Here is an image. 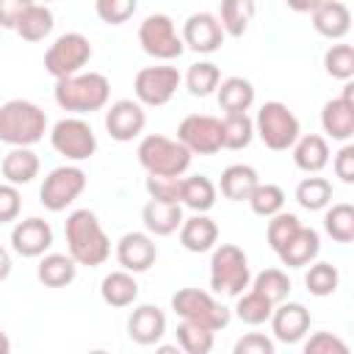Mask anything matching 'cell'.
I'll list each match as a JSON object with an SVG mask.
<instances>
[{"label": "cell", "mask_w": 354, "mask_h": 354, "mask_svg": "<svg viewBox=\"0 0 354 354\" xmlns=\"http://www.w3.org/2000/svg\"><path fill=\"white\" fill-rule=\"evenodd\" d=\"M252 17H254V3L252 0H224L216 19H218V25L227 36L238 39V36L246 33Z\"/></svg>", "instance_id": "d6a6232c"}, {"label": "cell", "mask_w": 354, "mask_h": 354, "mask_svg": "<svg viewBox=\"0 0 354 354\" xmlns=\"http://www.w3.org/2000/svg\"><path fill=\"white\" fill-rule=\"evenodd\" d=\"M232 354H277L274 351V340L263 332H246L243 337L235 340Z\"/></svg>", "instance_id": "c3c4849f"}, {"label": "cell", "mask_w": 354, "mask_h": 354, "mask_svg": "<svg viewBox=\"0 0 354 354\" xmlns=\"http://www.w3.org/2000/svg\"><path fill=\"white\" fill-rule=\"evenodd\" d=\"M180 205H185L194 213H207L216 205V185L205 174L180 177Z\"/></svg>", "instance_id": "f1b7e54d"}, {"label": "cell", "mask_w": 354, "mask_h": 354, "mask_svg": "<svg viewBox=\"0 0 354 354\" xmlns=\"http://www.w3.org/2000/svg\"><path fill=\"white\" fill-rule=\"evenodd\" d=\"M271 313H274V304H271L266 296H260L257 290H246V293L238 296L235 315H238L243 324L260 326V324H266V321L271 318Z\"/></svg>", "instance_id": "ab89813d"}, {"label": "cell", "mask_w": 354, "mask_h": 354, "mask_svg": "<svg viewBox=\"0 0 354 354\" xmlns=\"http://www.w3.org/2000/svg\"><path fill=\"white\" fill-rule=\"evenodd\" d=\"M177 141L191 155H216L218 149H224V141H221V119L207 116V113H191V116H185L180 122Z\"/></svg>", "instance_id": "4fadbf2b"}, {"label": "cell", "mask_w": 354, "mask_h": 354, "mask_svg": "<svg viewBox=\"0 0 354 354\" xmlns=\"http://www.w3.org/2000/svg\"><path fill=\"white\" fill-rule=\"evenodd\" d=\"M64 235H66V249H69V257L77 263V266H102L111 254V241L100 224V218L94 216V210L88 207H80V210H72L64 221Z\"/></svg>", "instance_id": "6da1fadb"}, {"label": "cell", "mask_w": 354, "mask_h": 354, "mask_svg": "<svg viewBox=\"0 0 354 354\" xmlns=\"http://www.w3.org/2000/svg\"><path fill=\"white\" fill-rule=\"evenodd\" d=\"M301 227V221H299V216H293V213H277V216H271L268 218V230H266V238H268V246L274 249V252H279L293 235H296V230Z\"/></svg>", "instance_id": "ee69618b"}, {"label": "cell", "mask_w": 354, "mask_h": 354, "mask_svg": "<svg viewBox=\"0 0 354 354\" xmlns=\"http://www.w3.org/2000/svg\"><path fill=\"white\" fill-rule=\"evenodd\" d=\"M19 207H22V196H19L17 185L0 183V224L14 221L19 216Z\"/></svg>", "instance_id": "681fc988"}, {"label": "cell", "mask_w": 354, "mask_h": 354, "mask_svg": "<svg viewBox=\"0 0 354 354\" xmlns=\"http://www.w3.org/2000/svg\"><path fill=\"white\" fill-rule=\"evenodd\" d=\"M144 127H147V113H144V105H138L136 100H116L105 111V130L119 144L138 138Z\"/></svg>", "instance_id": "5bb4252c"}, {"label": "cell", "mask_w": 354, "mask_h": 354, "mask_svg": "<svg viewBox=\"0 0 354 354\" xmlns=\"http://www.w3.org/2000/svg\"><path fill=\"white\" fill-rule=\"evenodd\" d=\"M293 163H296V169H301L307 174H318L329 163V144H326V138L318 136V133L299 136V141L293 144Z\"/></svg>", "instance_id": "484cf974"}, {"label": "cell", "mask_w": 354, "mask_h": 354, "mask_svg": "<svg viewBox=\"0 0 354 354\" xmlns=\"http://www.w3.org/2000/svg\"><path fill=\"white\" fill-rule=\"evenodd\" d=\"M304 285H307V290L313 296H332L337 290V285H340V274H337V268L332 263H324L321 260V263H313L307 268Z\"/></svg>", "instance_id": "60d3db41"}, {"label": "cell", "mask_w": 354, "mask_h": 354, "mask_svg": "<svg viewBox=\"0 0 354 354\" xmlns=\"http://www.w3.org/2000/svg\"><path fill=\"white\" fill-rule=\"evenodd\" d=\"M39 166H41L39 155L30 147H14V149L6 152V158L0 163V171H3L8 185H25L39 174Z\"/></svg>", "instance_id": "4316f807"}, {"label": "cell", "mask_w": 354, "mask_h": 354, "mask_svg": "<svg viewBox=\"0 0 354 354\" xmlns=\"http://www.w3.org/2000/svg\"><path fill=\"white\" fill-rule=\"evenodd\" d=\"M321 127L335 141H348L354 136V83L351 80L343 86L340 97L324 102Z\"/></svg>", "instance_id": "9a60e30c"}, {"label": "cell", "mask_w": 354, "mask_h": 354, "mask_svg": "<svg viewBox=\"0 0 354 354\" xmlns=\"http://www.w3.org/2000/svg\"><path fill=\"white\" fill-rule=\"evenodd\" d=\"M271 332L282 343H299L310 332V310L299 301H282L271 313Z\"/></svg>", "instance_id": "d6986e66"}, {"label": "cell", "mask_w": 354, "mask_h": 354, "mask_svg": "<svg viewBox=\"0 0 354 354\" xmlns=\"http://www.w3.org/2000/svg\"><path fill=\"white\" fill-rule=\"evenodd\" d=\"M88 354H108V351H102V348H94V351H88Z\"/></svg>", "instance_id": "9f6ffc18"}, {"label": "cell", "mask_w": 354, "mask_h": 354, "mask_svg": "<svg viewBox=\"0 0 354 354\" xmlns=\"http://www.w3.org/2000/svg\"><path fill=\"white\" fill-rule=\"evenodd\" d=\"M127 335L138 346H152L166 335V315L155 304H141L127 318Z\"/></svg>", "instance_id": "44dd1931"}, {"label": "cell", "mask_w": 354, "mask_h": 354, "mask_svg": "<svg viewBox=\"0 0 354 354\" xmlns=\"http://www.w3.org/2000/svg\"><path fill=\"white\" fill-rule=\"evenodd\" d=\"M91 58V41L83 36V33H61L50 50L44 53V69L55 77V80H64V77H72V75H80V69L88 64Z\"/></svg>", "instance_id": "ba28073f"}, {"label": "cell", "mask_w": 354, "mask_h": 354, "mask_svg": "<svg viewBox=\"0 0 354 354\" xmlns=\"http://www.w3.org/2000/svg\"><path fill=\"white\" fill-rule=\"evenodd\" d=\"M307 8H310L315 33H321L326 39H343L351 30V11H348L346 3H340V0H318V3H310Z\"/></svg>", "instance_id": "ffe728a7"}, {"label": "cell", "mask_w": 354, "mask_h": 354, "mask_svg": "<svg viewBox=\"0 0 354 354\" xmlns=\"http://www.w3.org/2000/svg\"><path fill=\"white\" fill-rule=\"evenodd\" d=\"M11 246L22 257H41L53 246V227H50V221L39 218V216L17 221L14 230H11Z\"/></svg>", "instance_id": "e0dca14e"}, {"label": "cell", "mask_w": 354, "mask_h": 354, "mask_svg": "<svg viewBox=\"0 0 354 354\" xmlns=\"http://www.w3.org/2000/svg\"><path fill=\"white\" fill-rule=\"evenodd\" d=\"M183 47L194 50V53H216L224 41V30L216 19V14L210 11H196L183 22Z\"/></svg>", "instance_id": "2e32d148"}, {"label": "cell", "mask_w": 354, "mask_h": 354, "mask_svg": "<svg viewBox=\"0 0 354 354\" xmlns=\"http://www.w3.org/2000/svg\"><path fill=\"white\" fill-rule=\"evenodd\" d=\"M216 91H218V105L224 113H246L254 102V86L238 75L224 77Z\"/></svg>", "instance_id": "f546056e"}, {"label": "cell", "mask_w": 354, "mask_h": 354, "mask_svg": "<svg viewBox=\"0 0 354 354\" xmlns=\"http://www.w3.org/2000/svg\"><path fill=\"white\" fill-rule=\"evenodd\" d=\"M324 230L332 241L337 243H351L354 241V207L348 202H337L326 210L324 216Z\"/></svg>", "instance_id": "d590c367"}, {"label": "cell", "mask_w": 354, "mask_h": 354, "mask_svg": "<svg viewBox=\"0 0 354 354\" xmlns=\"http://www.w3.org/2000/svg\"><path fill=\"white\" fill-rule=\"evenodd\" d=\"M218 83H221V72H218V66L210 64V61H196V64H191L188 72H185V86H188V91H191L194 97H207V94H213V91L218 88Z\"/></svg>", "instance_id": "74e56055"}, {"label": "cell", "mask_w": 354, "mask_h": 354, "mask_svg": "<svg viewBox=\"0 0 354 354\" xmlns=\"http://www.w3.org/2000/svg\"><path fill=\"white\" fill-rule=\"evenodd\" d=\"M213 340H216V332H210V329H202V326H194L185 321L177 326V346L183 354H210Z\"/></svg>", "instance_id": "b9f144b4"}, {"label": "cell", "mask_w": 354, "mask_h": 354, "mask_svg": "<svg viewBox=\"0 0 354 354\" xmlns=\"http://www.w3.org/2000/svg\"><path fill=\"white\" fill-rule=\"evenodd\" d=\"M254 138V122L249 113H224L221 119V141L224 149H246Z\"/></svg>", "instance_id": "836d02e7"}, {"label": "cell", "mask_w": 354, "mask_h": 354, "mask_svg": "<svg viewBox=\"0 0 354 354\" xmlns=\"http://www.w3.org/2000/svg\"><path fill=\"white\" fill-rule=\"evenodd\" d=\"M116 260L122 271L127 274H141L158 260V246L147 232H124L116 243Z\"/></svg>", "instance_id": "ac0fdd59"}, {"label": "cell", "mask_w": 354, "mask_h": 354, "mask_svg": "<svg viewBox=\"0 0 354 354\" xmlns=\"http://www.w3.org/2000/svg\"><path fill=\"white\" fill-rule=\"evenodd\" d=\"M83 191H86V171L80 166H58L44 177V183L39 188V202L50 213H61Z\"/></svg>", "instance_id": "8fae6325"}, {"label": "cell", "mask_w": 354, "mask_h": 354, "mask_svg": "<svg viewBox=\"0 0 354 354\" xmlns=\"http://www.w3.org/2000/svg\"><path fill=\"white\" fill-rule=\"evenodd\" d=\"M301 354H351V348L346 346L343 337H337L335 332H313L304 340Z\"/></svg>", "instance_id": "f6af8a7d"}, {"label": "cell", "mask_w": 354, "mask_h": 354, "mask_svg": "<svg viewBox=\"0 0 354 354\" xmlns=\"http://www.w3.org/2000/svg\"><path fill=\"white\" fill-rule=\"evenodd\" d=\"M138 44L147 55L158 58V61H171L183 55V39L171 22L169 14H149L144 17V22L138 25Z\"/></svg>", "instance_id": "9c48e42d"}, {"label": "cell", "mask_w": 354, "mask_h": 354, "mask_svg": "<svg viewBox=\"0 0 354 354\" xmlns=\"http://www.w3.org/2000/svg\"><path fill=\"white\" fill-rule=\"evenodd\" d=\"M171 310L185 324H194V326H202V329H210V332L224 329L232 318V313L221 301H216L213 293L199 290V288H180L171 296Z\"/></svg>", "instance_id": "8992f818"}, {"label": "cell", "mask_w": 354, "mask_h": 354, "mask_svg": "<svg viewBox=\"0 0 354 354\" xmlns=\"http://www.w3.org/2000/svg\"><path fill=\"white\" fill-rule=\"evenodd\" d=\"M252 122H254V133L260 136V141L274 152L290 149L299 141V133H301L296 113L285 102H277V100L263 102Z\"/></svg>", "instance_id": "52a82bcc"}, {"label": "cell", "mask_w": 354, "mask_h": 354, "mask_svg": "<svg viewBox=\"0 0 354 354\" xmlns=\"http://www.w3.org/2000/svg\"><path fill=\"white\" fill-rule=\"evenodd\" d=\"M47 133V113L30 100H8L0 105V141L14 147H33Z\"/></svg>", "instance_id": "7a4b0ae2"}, {"label": "cell", "mask_w": 354, "mask_h": 354, "mask_svg": "<svg viewBox=\"0 0 354 354\" xmlns=\"http://www.w3.org/2000/svg\"><path fill=\"white\" fill-rule=\"evenodd\" d=\"M318 252H321V238H318V232L313 230V227H299L296 230V235L277 252V257H279V263L282 266H288V268H304V266H310L315 257H318Z\"/></svg>", "instance_id": "7402d4cb"}, {"label": "cell", "mask_w": 354, "mask_h": 354, "mask_svg": "<svg viewBox=\"0 0 354 354\" xmlns=\"http://www.w3.org/2000/svg\"><path fill=\"white\" fill-rule=\"evenodd\" d=\"M50 144L66 160H86L97 152V136L91 124L80 116H66L55 122L50 130Z\"/></svg>", "instance_id": "30bf717a"}, {"label": "cell", "mask_w": 354, "mask_h": 354, "mask_svg": "<svg viewBox=\"0 0 354 354\" xmlns=\"http://www.w3.org/2000/svg\"><path fill=\"white\" fill-rule=\"evenodd\" d=\"M28 3H30V0H0V28L14 30L19 14L25 11Z\"/></svg>", "instance_id": "816d5d0a"}, {"label": "cell", "mask_w": 354, "mask_h": 354, "mask_svg": "<svg viewBox=\"0 0 354 354\" xmlns=\"http://www.w3.org/2000/svg\"><path fill=\"white\" fill-rule=\"evenodd\" d=\"M141 221H144L147 232H152V235H171L183 224V205L149 199L141 210Z\"/></svg>", "instance_id": "cb8c5ba5"}, {"label": "cell", "mask_w": 354, "mask_h": 354, "mask_svg": "<svg viewBox=\"0 0 354 354\" xmlns=\"http://www.w3.org/2000/svg\"><path fill=\"white\" fill-rule=\"evenodd\" d=\"M53 11L41 3H28L25 11L19 14L17 25H14V33L22 36L25 41H41L44 36H50L53 30Z\"/></svg>", "instance_id": "4dcf8cb0"}, {"label": "cell", "mask_w": 354, "mask_h": 354, "mask_svg": "<svg viewBox=\"0 0 354 354\" xmlns=\"http://www.w3.org/2000/svg\"><path fill=\"white\" fill-rule=\"evenodd\" d=\"M252 290H257L260 296H266V299L277 307V304H282V301L288 299V293H290V279H288V274H285L282 268H266V271H260V274L252 279Z\"/></svg>", "instance_id": "8d00e7d4"}, {"label": "cell", "mask_w": 354, "mask_h": 354, "mask_svg": "<svg viewBox=\"0 0 354 354\" xmlns=\"http://www.w3.org/2000/svg\"><path fill=\"white\" fill-rule=\"evenodd\" d=\"M147 191L149 199L180 205V177H147Z\"/></svg>", "instance_id": "7dc6e473"}, {"label": "cell", "mask_w": 354, "mask_h": 354, "mask_svg": "<svg viewBox=\"0 0 354 354\" xmlns=\"http://www.w3.org/2000/svg\"><path fill=\"white\" fill-rule=\"evenodd\" d=\"M260 185V177L254 171V166L249 163H232L221 171V180H218V191L230 199V202H246L249 194Z\"/></svg>", "instance_id": "d4e9b609"}, {"label": "cell", "mask_w": 354, "mask_h": 354, "mask_svg": "<svg viewBox=\"0 0 354 354\" xmlns=\"http://www.w3.org/2000/svg\"><path fill=\"white\" fill-rule=\"evenodd\" d=\"M8 274H11V254L0 246V282H6Z\"/></svg>", "instance_id": "f5cc1de1"}, {"label": "cell", "mask_w": 354, "mask_h": 354, "mask_svg": "<svg viewBox=\"0 0 354 354\" xmlns=\"http://www.w3.org/2000/svg\"><path fill=\"white\" fill-rule=\"evenodd\" d=\"M249 207L254 216H263V218H271L277 213H282L285 207V191L274 183H260L252 194H249Z\"/></svg>", "instance_id": "f35d334b"}, {"label": "cell", "mask_w": 354, "mask_h": 354, "mask_svg": "<svg viewBox=\"0 0 354 354\" xmlns=\"http://www.w3.org/2000/svg\"><path fill=\"white\" fill-rule=\"evenodd\" d=\"M94 11L105 25H122L136 14V0H97Z\"/></svg>", "instance_id": "bcb514c9"}, {"label": "cell", "mask_w": 354, "mask_h": 354, "mask_svg": "<svg viewBox=\"0 0 354 354\" xmlns=\"http://www.w3.org/2000/svg\"><path fill=\"white\" fill-rule=\"evenodd\" d=\"M252 285L249 257L235 243H221L210 257V288L218 296H241Z\"/></svg>", "instance_id": "5b68a950"}, {"label": "cell", "mask_w": 354, "mask_h": 354, "mask_svg": "<svg viewBox=\"0 0 354 354\" xmlns=\"http://www.w3.org/2000/svg\"><path fill=\"white\" fill-rule=\"evenodd\" d=\"M218 241V227L207 213H194L191 218H183L180 224V243L183 249L199 254V252H210Z\"/></svg>", "instance_id": "603a6c76"}, {"label": "cell", "mask_w": 354, "mask_h": 354, "mask_svg": "<svg viewBox=\"0 0 354 354\" xmlns=\"http://www.w3.org/2000/svg\"><path fill=\"white\" fill-rule=\"evenodd\" d=\"M36 277L47 288H66L77 277V263L69 254H58V252L41 254L39 268H36Z\"/></svg>", "instance_id": "83f0119b"}, {"label": "cell", "mask_w": 354, "mask_h": 354, "mask_svg": "<svg viewBox=\"0 0 354 354\" xmlns=\"http://www.w3.org/2000/svg\"><path fill=\"white\" fill-rule=\"evenodd\" d=\"M136 155L149 177H183V171L191 166V152L177 138H166L160 133L144 136Z\"/></svg>", "instance_id": "277c9868"}, {"label": "cell", "mask_w": 354, "mask_h": 354, "mask_svg": "<svg viewBox=\"0 0 354 354\" xmlns=\"http://www.w3.org/2000/svg\"><path fill=\"white\" fill-rule=\"evenodd\" d=\"M102 301L111 307H130L138 299V282L127 271H111L100 285Z\"/></svg>", "instance_id": "1f68e13d"}, {"label": "cell", "mask_w": 354, "mask_h": 354, "mask_svg": "<svg viewBox=\"0 0 354 354\" xmlns=\"http://www.w3.org/2000/svg\"><path fill=\"white\" fill-rule=\"evenodd\" d=\"M296 202L304 207V210H324L329 202H332V183L326 177H304L299 185H296Z\"/></svg>", "instance_id": "e575fe53"}, {"label": "cell", "mask_w": 354, "mask_h": 354, "mask_svg": "<svg viewBox=\"0 0 354 354\" xmlns=\"http://www.w3.org/2000/svg\"><path fill=\"white\" fill-rule=\"evenodd\" d=\"M155 354H183V351H180V346H169V343H163V346L155 348Z\"/></svg>", "instance_id": "11a10c76"}, {"label": "cell", "mask_w": 354, "mask_h": 354, "mask_svg": "<svg viewBox=\"0 0 354 354\" xmlns=\"http://www.w3.org/2000/svg\"><path fill=\"white\" fill-rule=\"evenodd\" d=\"M335 174L343 180V183H354V147L351 144H343L340 152L335 155V163H332Z\"/></svg>", "instance_id": "f907efd6"}, {"label": "cell", "mask_w": 354, "mask_h": 354, "mask_svg": "<svg viewBox=\"0 0 354 354\" xmlns=\"http://www.w3.org/2000/svg\"><path fill=\"white\" fill-rule=\"evenodd\" d=\"M180 83H183V75L177 72V66H166V64L144 66V69L136 72V80H133L136 102L149 105V108H160L174 97Z\"/></svg>", "instance_id": "7c38bea8"}, {"label": "cell", "mask_w": 354, "mask_h": 354, "mask_svg": "<svg viewBox=\"0 0 354 354\" xmlns=\"http://www.w3.org/2000/svg\"><path fill=\"white\" fill-rule=\"evenodd\" d=\"M324 69L329 77L348 83L354 77V47L351 44H332L324 53Z\"/></svg>", "instance_id": "7bdbcfd3"}, {"label": "cell", "mask_w": 354, "mask_h": 354, "mask_svg": "<svg viewBox=\"0 0 354 354\" xmlns=\"http://www.w3.org/2000/svg\"><path fill=\"white\" fill-rule=\"evenodd\" d=\"M53 97L58 108L69 113H91V111L105 108L111 97V83L102 72H80V75L55 80Z\"/></svg>", "instance_id": "3957f363"}, {"label": "cell", "mask_w": 354, "mask_h": 354, "mask_svg": "<svg viewBox=\"0 0 354 354\" xmlns=\"http://www.w3.org/2000/svg\"><path fill=\"white\" fill-rule=\"evenodd\" d=\"M0 354H11V340H8V335L3 332V326H0Z\"/></svg>", "instance_id": "db71d44e"}]
</instances>
